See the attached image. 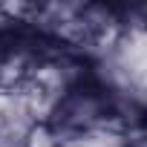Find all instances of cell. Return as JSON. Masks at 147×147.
<instances>
[{
	"label": "cell",
	"mask_w": 147,
	"mask_h": 147,
	"mask_svg": "<svg viewBox=\"0 0 147 147\" xmlns=\"http://www.w3.org/2000/svg\"><path fill=\"white\" fill-rule=\"evenodd\" d=\"M92 55L98 87L113 101L147 110V23H127L110 46Z\"/></svg>",
	"instance_id": "cell-1"
},
{
	"label": "cell",
	"mask_w": 147,
	"mask_h": 147,
	"mask_svg": "<svg viewBox=\"0 0 147 147\" xmlns=\"http://www.w3.org/2000/svg\"><path fill=\"white\" fill-rule=\"evenodd\" d=\"M127 141H130V133H124L115 121L81 136H69V147H127Z\"/></svg>",
	"instance_id": "cell-2"
},
{
	"label": "cell",
	"mask_w": 147,
	"mask_h": 147,
	"mask_svg": "<svg viewBox=\"0 0 147 147\" xmlns=\"http://www.w3.org/2000/svg\"><path fill=\"white\" fill-rule=\"evenodd\" d=\"M0 147H26V138H12V136H0Z\"/></svg>",
	"instance_id": "cell-3"
},
{
	"label": "cell",
	"mask_w": 147,
	"mask_h": 147,
	"mask_svg": "<svg viewBox=\"0 0 147 147\" xmlns=\"http://www.w3.org/2000/svg\"><path fill=\"white\" fill-rule=\"evenodd\" d=\"M127 147H147V136H130Z\"/></svg>",
	"instance_id": "cell-4"
}]
</instances>
